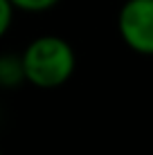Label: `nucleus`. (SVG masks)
I'll use <instances>...</instances> for the list:
<instances>
[{
	"label": "nucleus",
	"instance_id": "nucleus-1",
	"mask_svg": "<svg viewBox=\"0 0 153 155\" xmlns=\"http://www.w3.org/2000/svg\"><path fill=\"white\" fill-rule=\"evenodd\" d=\"M77 65V56L72 45L61 36H38L25 47L23 68L25 81L41 90L61 88L72 77Z\"/></svg>",
	"mask_w": 153,
	"mask_h": 155
},
{
	"label": "nucleus",
	"instance_id": "nucleus-2",
	"mask_svg": "<svg viewBox=\"0 0 153 155\" xmlns=\"http://www.w3.org/2000/svg\"><path fill=\"white\" fill-rule=\"evenodd\" d=\"M117 29L133 52L153 56V0H126L117 14Z\"/></svg>",
	"mask_w": 153,
	"mask_h": 155
},
{
	"label": "nucleus",
	"instance_id": "nucleus-3",
	"mask_svg": "<svg viewBox=\"0 0 153 155\" xmlns=\"http://www.w3.org/2000/svg\"><path fill=\"white\" fill-rule=\"evenodd\" d=\"M20 81H25L23 56L2 54L0 56V85L2 88H16Z\"/></svg>",
	"mask_w": 153,
	"mask_h": 155
},
{
	"label": "nucleus",
	"instance_id": "nucleus-4",
	"mask_svg": "<svg viewBox=\"0 0 153 155\" xmlns=\"http://www.w3.org/2000/svg\"><path fill=\"white\" fill-rule=\"evenodd\" d=\"M16 9L20 12H29V14H38V12H47V9L56 7L61 0H9Z\"/></svg>",
	"mask_w": 153,
	"mask_h": 155
},
{
	"label": "nucleus",
	"instance_id": "nucleus-5",
	"mask_svg": "<svg viewBox=\"0 0 153 155\" xmlns=\"http://www.w3.org/2000/svg\"><path fill=\"white\" fill-rule=\"evenodd\" d=\"M14 9L16 7L9 0H0V38L9 31V27L14 23Z\"/></svg>",
	"mask_w": 153,
	"mask_h": 155
},
{
	"label": "nucleus",
	"instance_id": "nucleus-6",
	"mask_svg": "<svg viewBox=\"0 0 153 155\" xmlns=\"http://www.w3.org/2000/svg\"><path fill=\"white\" fill-rule=\"evenodd\" d=\"M0 155H2V153H0Z\"/></svg>",
	"mask_w": 153,
	"mask_h": 155
}]
</instances>
